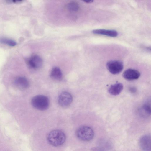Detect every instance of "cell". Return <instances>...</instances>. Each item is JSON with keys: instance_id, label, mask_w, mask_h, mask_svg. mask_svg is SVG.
<instances>
[{"instance_id": "4fadbf2b", "label": "cell", "mask_w": 151, "mask_h": 151, "mask_svg": "<svg viewBox=\"0 0 151 151\" xmlns=\"http://www.w3.org/2000/svg\"><path fill=\"white\" fill-rule=\"evenodd\" d=\"M0 43L14 47L16 45V42L12 39L3 37H0Z\"/></svg>"}, {"instance_id": "7c38bea8", "label": "cell", "mask_w": 151, "mask_h": 151, "mask_svg": "<svg viewBox=\"0 0 151 151\" xmlns=\"http://www.w3.org/2000/svg\"><path fill=\"white\" fill-rule=\"evenodd\" d=\"M50 76L54 80H61L62 78V73L60 69L57 67L53 68L51 70Z\"/></svg>"}, {"instance_id": "8fae6325", "label": "cell", "mask_w": 151, "mask_h": 151, "mask_svg": "<svg viewBox=\"0 0 151 151\" xmlns=\"http://www.w3.org/2000/svg\"><path fill=\"white\" fill-rule=\"evenodd\" d=\"M93 34L105 35L112 37H115L118 35L117 32L113 30H108L105 29H96L92 31Z\"/></svg>"}, {"instance_id": "9a60e30c", "label": "cell", "mask_w": 151, "mask_h": 151, "mask_svg": "<svg viewBox=\"0 0 151 151\" xmlns=\"http://www.w3.org/2000/svg\"><path fill=\"white\" fill-rule=\"evenodd\" d=\"M22 0H8L7 1V2L9 3H19L22 2Z\"/></svg>"}, {"instance_id": "5b68a950", "label": "cell", "mask_w": 151, "mask_h": 151, "mask_svg": "<svg viewBox=\"0 0 151 151\" xmlns=\"http://www.w3.org/2000/svg\"><path fill=\"white\" fill-rule=\"evenodd\" d=\"M26 63L30 68L36 69L41 67L43 62L40 57L37 55H34L27 59Z\"/></svg>"}, {"instance_id": "277c9868", "label": "cell", "mask_w": 151, "mask_h": 151, "mask_svg": "<svg viewBox=\"0 0 151 151\" xmlns=\"http://www.w3.org/2000/svg\"><path fill=\"white\" fill-rule=\"evenodd\" d=\"M106 67L109 71L114 75L119 73L123 68L122 62L117 60H112L107 62Z\"/></svg>"}, {"instance_id": "2e32d148", "label": "cell", "mask_w": 151, "mask_h": 151, "mask_svg": "<svg viewBox=\"0 0 151 151\" xmlns=\"http://www.w3.org/2000/svg\"><path fill=\"white\" fill-rule=\"evenodd\" d=\"M83 1L85 2L86 3H92L93 1L88 0H84V1Z\"/></svg>"}, {"instance_id": "52a82bcc", "label": "cell", "mask_w": 151, "mask_h": 151, "mask_svg": "<svg viewBox=\"0 0 151 151\" xmlns=\"http://www.w3.org/2000/svg\"><path fill=\"white\" fill-rule=\"evenodd\" d=\"M122 75L123 77L127 80H133L138 79L140 76V73L137 70L129 68L125 70Z\"/></svg>"}, {"instance_id": "6da1fadb", "label": "cell", "mask_w": 151, "mask_h": 151, "mask_svg": "<svg viewBox=\"0 0 151 151\" xmlns=\"http://www.w3.org/2000/svg\"><path fill=\"white\" fill-rule=\"evenodd\" d=\"M66 136L62 131L54 130L51 131L48 134L47 140L51 145L55 147L61 145L65 142Z\"/></svg>"}, {"instance_id": "9c48e42d", "label": "cell", "mask_w": 151, "mask_h": 151, "mask_svg": "<svg viewBox=\"0 0 151 151\" xmlns=\"http://www.w3.org/2000/svg\"><path fill=\"white\" fill-rule=\"evenodd\" d=\"M14 84L18 88L24 89L28 88L29 83L28 80L25 77L19 76L14 80Z\"/></svg>"}, {"instance_id": "5bb4252c", "label": "cell", "mask_w": 151, "mask_h": 151, "mask_svg": "<svg viewBox=\"0 0 151 151\" xmlns=\"http://www.w3.org/2000/svg\"><path fill=\"white\" fill-rule=\"evenodd\" d=\"M67 8L69 11L75 12L77 11L79 9V6L77 3L74 2H71L68 4Z\"/></svg>"}, {"instance_id": "8992f818", "label": "cell", "mask_w": 151, "mask_h": 151, "mask_svg": "<svg viewBox=\"0 0 151 151\" xmlns=\"http://www.w3.org/2000/svg\"><path fill=\"white\" fill-rule=\"evenodd\" d=\"M73 100L72 95L66 91L62 92L58 98V103L61 106L66 107L69 106Z\"/></svg>"}, {"instance_id": "30bf717a", "label": "cell", "mask_w": 151, "mask_h": 151, "mask_svg": "<svg viewBox=\"0 0 151 151\" xmlns=\"http://www.w3.org/2000/svg\"><path fill=\"white\" fill-rule=\"evenodd\" d=\"M123 88V85L122 83H117L111 85L108 89V91L111 95L116 96L120 93Z\"/></svg>"}, {"instance_id": "7a4b0ae2", "label": "cell", "mask_w": 151, "mask_h": 151, "mask_svg": "<svg viewBox=\"0 0 151 151\" xmlns=\"http://www.w3.org/2000/svg\"><path fill=\"white\" fill-rule=\"evenodd\" d=\"M31 104L35 108L44 111L47 109L49 105V100L46 96L39 95L34 96L32 99Z\"/></svg>"}, {"instance_id": "ba28073f", "label": "cell", "mask_w": 151, "mask_h": 151, "mask_svg": "<svg viewBox=\"0 0 151 151\" xmlns=\"http://www.w3.org/2000/svg\"><path fill=\"white\" fill-rule=\"evenodd\" d=\"M151 136L146 134L142 136L139 140V145L143 151H151Z\"/></svg>"}, {"instance_id": "3957f363", "label": "cell", "mask_w": 151, "mask_h": 151, "mask_svg": "<svg viewBox=\"0 0 151 151\" xmlns=\"http://www.w3.org/2000/svg\"><path fill=\"white\" fill-rule=\"evenodd\" d=\"M76 134L77 137L83 141H89L92 140L94 136L93 129L88 126H83L77 130Z\"/></svg>"}]
</instances>
